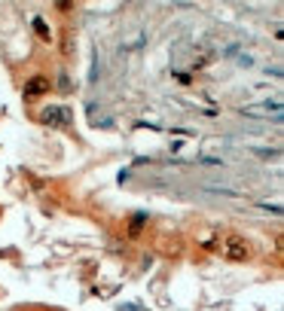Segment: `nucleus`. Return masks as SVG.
Segmentation results:
<instances>
[{"label": "nucleus", "instance_id": "f257e3e1", "mask_svg": "<svg viewBox=\"0 0 284 311\" xmlns=\"http://www.w3.org/2000/svg\"><path fill=\"white\" fill-rule=\"evenodd\" d=\"M223 256L232 259V262H245L251 256V247H247V241L242 235H226L223 238Z\"/></svg>", "mask_w": 284, "mask_h": 311}, {"label": "nucleus", "instance_id": "f03ea898", "mask_svg": "<svg viewBox=\"0 0 284 311\" xmlns=\"http://www.w3.org/2000/svg\"><path fill=\"white\" fill-rule=\"evenodd\" d=\"M40 119L46 122V125H71L74 122V113L67 110V107H46L40 113Z\"/></svg>", "mask_w": 284, "mask_h": 311}, {"label": "nucleus", "instance_id": "7ed1b4c3", "mask_svg": "<svg viewBox=\"0 0 284 311\" xmlns=\"http://www.w3.org/2000/svg\"><path fill=\"white\" fill-rule=\"evenodd\" d=\"M49 89H52V83L46 76H31L21 91H25V98H40V95H49Z\"/></svg>", "mask_w": 284, "mask_h": 311}, {"label": "nucleus", "instance_id": "20e7f679", "mask_svg": "<svg viewBox=\"0 0 284 311\" xmlns=\"http://www.w3.org/2000/svg\"><path fill=\"white\" fill-rule=\"evenodd\" d=\"M245 116H272V119H281V104L272 101V104H263V107H242Z\"/></svg>", "mask_w": 284, "mask_h": 311}, {"label": "nucleus", "instance_id": "39448f33", "mask_svg": "<svg viewBox=\"0 0 284 311\" xmlns=\"http://www.w3.org/2000/svg\"><path fill=\"white\" fill-rule=\"evenodd\" d=\"M34 31H37V37L43 40V43H52V31H49V25H46V18H34Z\"/></svg>", "mask_w": 284, "mask_h": 311}, {"label": "nucleus", "instance_id": "423d86ee", "mask_svg": "<svg viewBox=\"0 0 284 311\" xmlns=\"http://www.w3.org/2000/svg\"><path fill=\"white\" fill-rule=\"evenodd\" d=\"M144 223H147V214H144V211H138V214H134V220H132V229H129V232H132V235H141Z\"/></svg>", "mask_w": 284, "mask_h": 311}, {"label": "nucleus", "instance_id": "0eeeda50", "mask_svg": "<svg viewBox=\"0 0 284 311\" xmlns=\"http://www.w3.org/2000/svg\"><path fill=\"white\" fill-rule=\"evenodd\" d=\"M260 207H266V211H272V214H281V207L278 204H269V201H260Z\"/></svg>", "mask_w": 284, "mask_h": 311}]
</instances>
